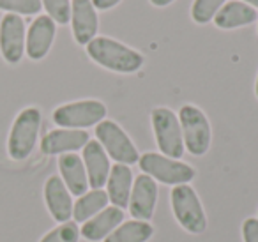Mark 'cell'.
Instances as JSON below:
<instances>
[{"mask_svg":"<svg viewBox=\"0 0 258 242\" xmlns=\"http://www.w3.org/2000/svg\"><path fill=\"white\" fill-rule=\"evenodd\" d=\"M242 238L244 242H258V219L249 217L242 223Z\"/></svg>","mask_w":258,"mask_h":242,"instance_id":"cell-26","label":"cell"},{"mask_svg":"<svg viewBox=\"0 0 258 242\" xmlns=\"http://www.w3.org/2000/svg\"><path fill=\"white\" fill-rule=\"evenodd\" d=\"M71 27L75 41L87 46L96 37L99 20L92 0H73L71 2Z\"/></svg>","mask_w":258,"mask_h":242,"instance_id":"cell-13","label":"cell"},{"mask_svg":"<svg viewBox=\"0 0 258 242\" xmlns=\"http://www.w3.org/2000/svg\"><path fill=\"white\" fill-rule=\"evenodd\" d=\"M58 170L62 175V182L66 188L69 189L73 196H82L89 191V177H87V170L83 159L76 152L62 154L58 157Z\"/></svg>","mask_w":258,"mask_h":242,"instance_id":"cell-17","label":"cell"},{"mask_svg":"<svg viewBox=\"0 0 258 242\" xmlns=\"http://www.w3.org/2000/svg\"><path fill=\"white\" fill-rule=\"evenodd\" d=\"M118 2H122V0H92V6L101 11H108V9L115 8Z\"/></svg>","mask_w":258,"mask_h":242,"instance_id":"cell-27","label":"cell"},{"mask_svg":"<svg viewBox=\"0 0 258 242\" xmlns=\"http://www.w3.org/2000/svg\"><path fill=\"white\" fill-rule=\"evenodd\" d=\"M131 189H133V171L127 164H113L106 180V195L111 205L118 209H127L129 198H131Z\"/></svg>","mask_w":258,"mask_h":242,"instance_id":"cell-18","label":"cell"},{"mask_svg":"<svg viewBox=\"0 0 258 242\" xmlns=\"http://www.w3.org/2000/svg\"><path fill=\"white\" fill-rule=\"evenodd\" d=\"M154 235V226L149 221L131 219L118 224L104 242H147Z\"/></svg>","mask_w":258,"mask_h":242,"instance_id":"cell-21","label":"cell"},{"mask_svg":"<svg viewBox=\"0 0 258 242\" xmlns=\"http://www.w3.org/2000/svg\"><path fill=\"white\" fill-rule=\"evenodd\" d=\"M57 27L55 22L48 15H41L30 23L27 30L25 51L30 60H43L50 51L51 44L55 39Z\"/></svg>","mask_w":258,"mask_h":242,"instance_id":"cell-11","label":"cell"},{"mask_svg":"<svg viewBox=\"0 0 258 242\" xmlns=\"http://www.w3.org/2000/svg\"><path fill=\"white\" fill-rule=\"evenodd\" d=\"M172 2H175V0H151V4L156 6V8H165V6H170Z\"/></svg>","mask_w":258,"mask_h":242,"instance_id":"cell-28","label":"cell"},{"mask_svg":"<svg viewBox=\"0 0 258 242\" xmlns=\"http://www.w3.org/2000/svg\"><path fill=\"white\" fill-rule=\"evenodd\" d=\"M41 6L46 9L48 16L55 23H66L71 22V2L69 0H41Z\"/></svg>","mask_w":258,"mask_h":242,"instance_id":"cell-25","label":"cell"},{"mask_svg":"<svg viewBox=\"0 0 258 242\" xmlns=\"http://www.w3.org/2000/svg\"><path fill=\"white\" fill-rule=\"evenodd\" d=\"M170 202H172L173 216L187 233H204L207 228V216L197 191L189 184L173 186Z\"/></svg>","mask_w":258,"mask_h":242,"instance_id":"cell-3","label":"cell"},{"mask_svg":"<svg viewBox=\"0 0 258 242\" xmlns=\"http://www.w3.org/2000/svg\"><path fill=\"white\" fill-rule=\"evenodd\" d=\"M151 118L152 128H154L156 143H158L163 156L172 157V159H180L184 156L186 147H184L179 117L170 108L159 106L152 110Z\"/></svg>","mask_w":258,"mask_h":242,"instance_id":"cell-5","label":"cell"},{"mask_svg":"<svg viewBox=\"0 0 258 242\" xmlns=\"http://www.w3.org/2000/svg\"><path fill=\"white\" fill-rule=\"evenodd\" d=\"M240 2H244V4L251 6V8H258V0H240Z\"/></svg>","mask_w":258,"mask_h":242,"instance_id":"cell-29","label":"cell"},{"mask_svg":"<svg viewBox=\"0 0 258 242\" xmlns=\"http://www.w3.org/2000/svg\"><path fill=\"white\" fill-rule=\"evenodd\" d=\"M82 159L85 164L87 177H89V186L92 189H103L110 175L111 164L110 157L97 140H89V143L83 147Z\"/></svg>","mask_w":258,"mask_h":242,"instance_id":"cell-15","label":"cell"},{"mask_svg":"<svg viewBox=\"0 0 258 242\" xmlns=\"http://www.w3.org/2000/svg\"><path fill=\"white\" fill-rule=\"evenodd\" d=\"M44 202L57 223H66L73 217V207H75L73 195L58 175H51L44 182Z\"/></svg>","mask_w":258,"mask_h":242,"instance_id":"cell-14","label":"cell"},{"mask_svg":"<svg viewBox=\"0 0 258 242\" xmlns=\"http://www.w3.org/2000/svg\"><path fill=\"white\" fill-rule=\"evenodd\" d=\"M90 136L83 129H64L58 128L46 133L41 140V150L46 156H62V154L78 152L89 143Z\"/></svg>","mask_w":258,"mask_h":242,"instance_id":"cell-12","label":"cell"},{"mask_svg":"<svg viewBox=\"0 0 258 242\" xmlns=\"http://www.w3.org/2000/svg\"><path fill=\"white\" fill-rule=\"evenodd\" d=\"M80 228L75 221H66L50 230L39 242H78L80 240Z\"/></svg>","mask_w":258,"mask_h":242,"instance_id":"cell-22","label":"cell"},{"mask_svg":"<svg viewBox=\"0 0 258 242\" xmlns=\"http://www.w3.org/2000/svg\"><path fill=\"white\" fill-rule=\"evenodd\" d=\"M108 195L104 189H90L85 195L78 196V200L75 202L73 207V217L75 223H85L90 217H94L96 214H99L103 209L108 207Z\"/></svg>","mask_w":258,"mask_h":242,"instance_id":"cell-20","label":"cell"},{"mask_svg":"<svg viewBox=\"0 0 258 242\" xmlns=\"http://www.w3.org/2000/svg\"><path fill=\"white\" fill-rule=\"evenodd\" d=\"M41 0H0V11L18 16H32L41 11Z\"/></svg>","mask_w":258,"mask_h":242,"instance_id":"cell-24","label":"cell"},{"mask_svg":"<svg viewBox=\"0 0 258 242\" xmlns=\"http://www.w3.org/2000/svg\"><path fill=\"white\" fill-rule=\"evenodd\" d=\"M254 94H256V97H258V76H256V85H254Z\"/></svg>","mask_w":258,"mask_h":242,"instance_id":"cell-30","label":"cell"},{"mask_svg":"<svg viewBox=\"0 0 258 242\" xmlns=\"http://www.w3.org/2000/svg\"><path fill=\"white\" fill-rule=\"evenodd\" d=\"M87 53L96 64L122 75L137 73L144 66V55L111 37H94L87 44Z\"/></svg>","mask_w":258,"mask_h":242,"instance_id":"cell-1","label":"cell"},{"mask_svg":"<svg viewBox=\"0 0 258 242\" xmlns=\"http://www.w3.org/2000/svg\"><path fill=\"white\" fill-rule=\"evenodd\" d=\"M226 0H195L193 9H191V16L197 23L204 25L214 20L219 9L225 6Z\"/></svg>","mask_w":258,"mask_h":242,"instance_id":"cell-23","label":"cell"},{"mask_svg":"<svg viewBox=\"0 0 258 242\" xmlns=\"http://www.w3.org/2000/svg\"><path fill=\"white\" fill-rule=\"evenodd\" d=\"M258 13L254 8L244 4L240 0H235V2H228L225 4L221 9L218 11V15L214 16V23L219 29H239V27L249 25V23L256 22Z\"/></svg>","mask_w":258,"mask_h":242,"instance_id":"cell-19","label":"cell"},{"mask_svg":"<svg viewBox=\"0 0 258 242\" xmlns=\"http://www.w3.org/2000/svg\"><path fill=\"white\" fill-rule=\"evenodd\" d=\"M122 223H124V212H122V209L110 205L101 210L99 214H96L94 217H90L89 221H85L83 226L80 228V235L85 240L90 242L104 240Z\"/></svg>","mask_w":258,"mask_h":242,"instance_id":"cell-16","label":"cell"},{"mask_svg":"<svg viewBox=\"0 0 258 242\" xmlns=\"http://www.w3.org/2000/svg\"><path fill=\"white\" fill-rule=\"evenodd\" d=\"M179 122L182 129L184 147L193 156H204L211 147L212 131L209 118L200 108L193 104H184L179 111Z\"/></svg>","mask_w":258,"mask_h":242,"instance_id":"cell-6","label":"cell"},{"mask_svg":"<svg viewBox=\"0 0 258 242\" xmlns=\"http://www.w3.org/2000/svg\"><path fill=\"white\" fill-rule=\"evenodd\" d=\"M138 164H140V170L145 175H149L154 180H159L161 184L166 186L189 184L195 178V175H197L193 166L158 152H147L144 156H140Z\"/></svg>","mask_w":258,"mask_h":242,"instance_id":"cell-4","label":"cell"},{"mask_svg":"<svg viewBox=\"0 0 258 242\" xmlns=\"http://www.w3.org/2000/svg\"><path fill=\"white\" fill-rule=\"evenodd\" d=\"M53 122L64 129H85L97 126L106 117V106L97 99H83L55 108Z\"/></svg>","mask_w":258,"mask_h":242,"instance_id":"cell-7","label":"cell"},{"mask_svg":"<svg viewBox=\"0 0 258 242\" xmlns=\"http://www.w3.org/2000/svg\"><path fill=\"white\" fill-rule=\"evenodd\" d=\"M27 29L22 16L6 13L0 20V55L8 64L15 66L25 55Z\"/></svg>","mask_w":258,"mask_h":242,"instance_id":"cell-9","label":"cell"},{"mask_svg":"<svg viewBox=\"0 0 258 242\" xmlns=\"http://www.w3.org/2000/svg\"><path fill=\"white\" fill-rule=\"evenodd\" d=\"M158 182L149 175L142 173L135 178L131 198H129V212L135 219L149 221L154 216L156 203H158Z\"/></svg>","mask_w":258,"mask_h":242,"instance_id":"cell-10","label":"cell"},{"mask_svg":"<svg viewBox=\"0 0 258 242\" xmlns=\"http://www.w3.org/2000/svg\"><path fill=\"white\" fill-rule=\"evenodd\" d=\"M41 129V111L36 106L23 108L15 118L8 138V154L11 159L23 161L32 154Z\"/></svg>","mask_w":258,"mask_h":242,"instance_id":"cell-2","label":"cell"},{"mask_svg":"<svg viewBox=\"0 0 258 242\" xmlns=\"http://www.w3.org/2000/svg\"><path fill=\"white\" fill-rule=\"evenodd\" d=\"M96 136L108 157H111L115 163L127 164V166L138 163L140 154H138L137 147L117 122L106 120V118L101 120L96 126Z\"/></svg>","mask_w":258,"mask_h":242,"instance_id":"cell-8","label":"cell"}]
</instances>
